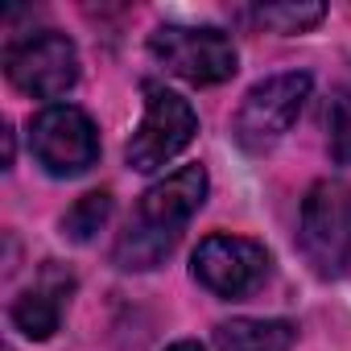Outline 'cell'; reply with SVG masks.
<instances>
[{
	"label": "cell",
	"mask_w": 351,
	"mask_h": 351,
	"mask_svg": "<svg viewBox=\"0 0 351 351\" xmlns=\"http://www.w3.org/2000/svg\"><path fill=\"white\" fill-rule=\"evenodd\" d=\"M269 252L265 244L248 240V236H207L199 240L195 256H191V273L199 285H207L215 298L228 302H244L252 298L265 277H269Z\"/></svg>",
	"instance_id": "obj_8"
},
{
	"label": "cell",
	"mask_w": 351,
	"mask_h": 351,
	"mask_svg": "<svg viewBox=\"0 0 351 351\" xmlns=\"http://www.w3.org/2000/svg\"><path fill=\"white\" fill-rule=\"evenodd\" d=\"M207 203V169L203 165H182L178 173H169L165 182L149 186L128 219V228L116 240V265L145 273L157 269L173 244H178L182 228L199 215V207Z\"/></svg>",
	"instance_id": "obj_1"
},
{
	"label": "cell",
	"mask_w": 351,
	"mask_h": 351,
	"mask_svg": "<svg viewBox=\"0 0 351 351\" xmlns=\"http://www.w3.org/2000/svg\"><path fill=\"white\" fill-rule=\"evenodd\" d=\"M293 322L285 318H232L215 326V351H293Z\"/></svg>",
	"instance_id": "obj_10"
},
{
	"label": "cell",
	"mask_w": 351,
	"mask_h": 351,
	"mask_svg": "<svg viewBox=\"0 0 351 351\" xmlns=\"http://www.w3.org/2000/svg\"><path fill=\"white\" fill-rule=\"evenodd\" d=\"M195 132H199V116L178 91H169L165 83H145V116L132 141L124 145V161L136 173H153L178 157L195 141Z\"/></svg>",
	"instance_id": "obj_4"
},
{
	"label": "cell",
	"mask_w": 351,
	"mask_h": 351,
	"mask_svg": "<svg viewBox=\"0 0 351 351\" xmlns=\"http://www.w3.org/2000/svg\"><path fill=\"white\" fill-rule=\"evenodd\" d=\"M108 215H112V195H108V191H91V195H83V199L62 215V236L75 240V244H87V240L108 223Z\"/></svg>",
	"instance_id": "obj_11"
},
{
	"label": "cell",
	"mask_w": 351,
	"mask_h": 351,
	"mask_svg": "<svg viewBox=\"0 0 351 351\" xmlns=\"http://www.w3.org/2000/svg\"><path fill=\"white\" fill-rule=\"evenodd\" d=\"M310 87H314V79L306 71L269 75L256 87H248V95H244V104L236 112V124H232L240 149H248V153L273 149L293 128V120L302 116V108L310 99Z\"/></svg>",
	"instance_id": "obj_5"
},
{
	"label": "cell",
	"mask_w": 351,
	"mask_h": 351,
	"mask_svg": "<svg viewBox=\"0 0 351 351\" xmlns=\"http://www.w3.org/2000/svg\"><path fill=\"white\" fill-rule=\"evenodd\" d=\"M71 285H75V281H71L66 273H58L54 261H50L46 273H42V281L13 298V306H9L13 326H17L25 339H38V343L50 339V335L58 330V322H62V306H66Z\"/></svg>",
	"instance_id": "obj_9"
},
{
	"label": "cell",
	"mask_w": 351,
	"mask_h": 351,
	"mask_svg": "<svg viewBox=\"0 0 351 351\" xmlns=\"http://www.w3.org/2000/svg\"><path fill=\"white\" fill-rule=\"evenodd\" d=\"M149 54L169 71L195 87H215L228 83L240 71V54L223 29L211 25H157L149 34Z\"/></svg>",
	"instance_id": "obj_3"
},
{
	"label": "cell",
	"mask_w": 351,
	"mask_h": 351,
	"mask_svg": "<svg viewBox=\"0 0 351 351\" xmlns=\"http://www.w3.org/2000/svg\"><path fill=\"white\" fill-rule=\"evenodd\" d=\"M5 75L21 95L58 99L79 83V50L58 29H38L5 46Z\"/></svg>",
	"instance_id": "obj_7"
},
{
	"label": "cell",
	"mask_w": 351,
	"mask_h": 351,
	"mask_svg": "<svg viewBox=\"0 0 351 351\" xmlns=\"http://www.w3.org/2000/svg\"><path fill=\"white\" fill-rule=\"evenodd\" d=\"M326 17V5H261L256 9V21L273 34H306L314 29L318 21Z\"/></svg>",
	"instance_id": "obj_12"
},
{
	"label": "cell",
	"mask_w": 351,
	"mask_h": 351,
	"mask_svg": "<svg viewBox=\"0 0 351 351\" xmlns=\"http://www.w3.org/2000/svg\"><path fill=\"white\" fill-rule=\"evenodd\" d=\"M29 153L50 178H79L99 161V132L75 104H50L29 120Z\"/></svg>",
	"instance_id": "obj_6"
},
{
	"label": "cell",
	"mask_w": 351,
	"mask_h": 351,
	"mask_svg": "<svg viewBox=\"0 0 351 351\" xmlns=\"http://www.w3.org/2000/svg\"><path fill=\"white\" fill-rule=\"evenodd\" d=\"M165 351H203V343L199 339H178V343H169Z\"/></svg>",
	"instance_id": "obj_14"
},
{
	"label": "cell",
	"mask_w": 351,
	"mask_h": 351,
	"mask_svg": "<svg viewBox=\"0 0 351 351\" xmlns=\"http://www.w3.org/2000/svg\"><path fill=\"white\" fill-rule=\"evenodd\" d=\"M302 256L318 277H339L351 261V186L339 178H322L302 199L298 223Z\"/></svg>",
	"instance_id": "obj_2"
},
{
	"label": "cell",
	"mask_w": 351,
	"mask_h": 351,
	"mask_svg": "<svg viewBox=\"0 0 351 351\" xmlns=\"http://www.w3.org/2000/svg\"><path fill=\"white\" fill-rule=\"evenodd\" d=\"M326 141L339 165H351V91H335L326 104Z\"/></svg>",
	"instance_id": "obj_13"
}]
</instances>
